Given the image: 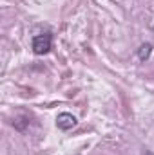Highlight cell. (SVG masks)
<instances>
[{
    "mask_svg": "<svg viewBox=\"0 0 154 155\" xmlns=\"http://www.w3.org/2000/svg\"><path fill=\"white\" fill-rule=\"evenodd\" d=\"M51 45H53V38H51V35L49 33H42V35H37L33 41H31V47H33V52L35 54H47L49 51H51Z\"/></svg>",
    "mask_w": 154,
    "mask_h": 155,
    "instance_id": "cell-1",
    "label": "cell"
},
{
    "mask_svg": "<svg viewBox=\"0 0 154 155\" xmlns=\"http://www.w3.org/2000/svg\"><path fill=\"white\" fill-rule=\"evenodd\" d=\"M76 117L73 116V114H69V112H62V114H58L56 117V126L60 128V130H71V128H75L76 126Z\"/></svg>",
    "mask_w": 154,
    "mask_h": 155,
    "instance_id": "cell-2",
    "label": "cell"
},
{
    "mask_svg": "<svg viewBox=\"0 0 154 155\" xmlns=\"http://www.w3.org/2000/svg\"><path fill=\"white\" fill-rule=\"evenodd\" d=\"M152 54V43H142L140 49H138V58L142 61H147Z\"/></svg>",
    "mask_w": 154,
    "mask_h": 155,
    "instance_id": "cell-3",
    "label": "cell"
},
{
    "mask_svg": "<svg viewBox=\"0 0 154 155\" xmlns=\"http://www.w3.org/2000/svg\"><path fill=\"white\" fill-rule=\"evenodd\" d=\"M152 29H154V25H152Z\"/></svg>",
    "mask_w": 154,
    "mask_h": 155,
    "instance_id": "cell-4",
    "label": "cell"
}]
</instances>
